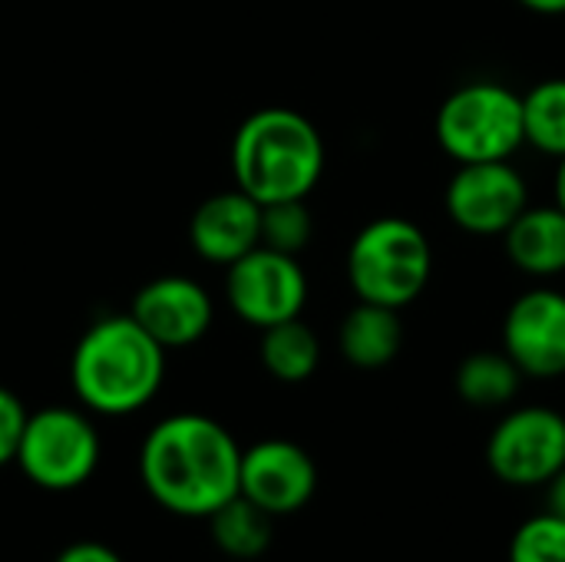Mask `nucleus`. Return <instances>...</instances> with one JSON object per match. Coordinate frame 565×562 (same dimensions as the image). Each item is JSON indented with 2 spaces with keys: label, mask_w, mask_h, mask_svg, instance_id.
I'll use <instances>...</instances> for the list:
<instances>
[{
  "label": "nucleus",
  "mask_w": 565,
  "mask_h": 562,
  "mask_svg": "<svg viewBox=\"0 0 565 562\" xmlns=\"http://www.w3.org/2000/svg\"><path fill=\"white\" fill-rule=\"evenodd\" d=\"M166 381V348L132 318L109 315L89 325L70 358V384L83 411L126 417L152 404Z\"/></svg>",
  "instance_id": "nucleus-2"
},
{
  "label": "nucleus",
  "mask_w": 565,
  "mask_h": 562,
  "mask_svg": "<svg viewBox=\"0 0 565 562\" xmlns=\"http://www.w3.org/2000/svg\"><path fill=\"white\" fill-rule=\"evenodd\" d=\"M205 520H209L215 550L225 553L228 560H258L268 553L271 537H275V517H268L262 507H255L242 494L222 503L218 510H212Z\"/></svg>",
  "instance_id": "nucleus-17"
},
{
  "label": "nucleus",
  "mask_w": 565,
  "mask_h": 562,
  "mask_svg": "<svg viewBox=\"0 0 565 562\" xmlns=\"http://www.w3.org/2000/svg\"><path fill=\"white\" fill-rule=\"evenodd\" d=\"M315 235V219L308 212L305 199H285V202H268L262 205V245L298 255L308 248Z\"/></svg>",
  "instance_id": "nucleus-20"
},
{
  "label": "nucleus",
  "mask_w": 565,
  "mask_h": 562,
  "mask_svg": "<svg viewBox=\"0 0 565 562\" xmlns=\"http://www.w3.org/2000/svg\"><path fill=\"white\" fill-rule=\"evenodd\" d=\"M189 238L199 258L228 268L262 245V205L238 185L228 192H215L192 212Z\"/></svg>",
  "instance_id": "nucleus-13"
},
{
  "label": "nucleus",
  "mask_w": 565,
  "mask_h": 562,
  "mask_svg": "<svg viewBox=\"0 0 565 562\" xmlns=\"http://www.w3.org/2000/svg\"><path fill=\"white\" fill-rule=\"evenodd\" d=\"M238 494L275 520L291 517L318 494V467L301 444L268 437L242 450Z\"/></svg>",
  "instance_id": "nucleus-10"
},
{
  "label": "nucleus",
  "mask_w": 565,
  "mask_h": 562,
  "mask_svg": "<svg viewBox=\"0 0 565 562\" xmlns=\"http://www.w3.org/2000/svg\"><path fill=\"white\" fill-rule=\"evenodd\" d=\"M238 441L205 414H169L139 447V480L149 500L189 520H205L238 497Z\"/></svg>",
  "instance_id": "nucleus-1"
},
{
  "label": "nucleus",
  "mask_w": 565,
  "mask_h": 562,
  "mask_svg": "<svg viewBox=\"0 0 565 562\" xmlns=\"http://www.w3.org/2000/svg\"><path fill=\"white\" fill-rule=\"evenodd\" d=\"M454 388L463 404L480 411H497L513 404L523 388V371L513 364L507 351H473L460 361L454 374Z\"/></svg>",
  "instance_id": "nucleus-16"
},
{
  "label": "nucleus",
  "mask_w": 565,
  "mask_h": 562,
  "mask_svg": "<svg viewBox=\"0 0 565 562\" xmlns=\"http://www.w3.org/2000/svg\"><path fill=\"white\" fill-rule=\"evenodd\" d=\"M129 315L166 351H175V348H189L209 335L215 305H212V295L195 278L162 275L136 291Z\"/></svg>",
  "instance_id": "nucleus-12"
},
{
  "label": "nucleus",
  "mask_w": 565,
  "mask_h": 562,
  "mask_svg": "<svg viewBox=\"0 0 565 562\" xmlns=\"http://www.w3.org/2000/svg\"><path fill=\"white\" fill-rule=\"evenodd\" d=\"M225 298L245 325L265 331L271 325L301 318L308 278L298 265V255L258 245L225 268Z\"/></svg>",
  "instance_id": "nucleus-8"
},
{
  "label": "nucleus",
  "mask_w": 565,
  "mask_h": 562,
  "mask_svg": "<svg viewBox=\"0 0 565 562\" xmlns=\"http://www.w3.org/2000/svg\"><path fill=\"white\" fill-rule=\"evenodd\" d=\"M103 457L96 424L79 407H40L26 414V427L17 447L20 474L50 494L83 487Z\"/></svg>",
  "instance_id": "nucleus-6"
},
{
  "label": "nucleus",
  "mask_w": 565,
  "mask_h": 562,
  "mask_svg": "<svg viewBox=\"0 0 565 562\" xmlns=\"http://www.w3.org/2000/svg\"><path fill=\"white\" fill-rule=\"evenodd\" d=\"M523 136L526 146L546 152V156H565V76L540 79L523 93Z\"/></svg>",
  "instance_id": "nucleus-19"
},
{
  "label": "nucleus",
  "mask_w": 565,
  "mask_h": 562,
  "mask_svg": "<svg viewBox=\"0 0 565 562\" xmlns=\"http://www.w3.org/2000/svg\"><path fill=\"white\" fill-rule=\"evenodd\" d=\"M507 258L530 278H556L565 272V212L553 205H526L503 232Z\"/></svg>",
  "instance_id": "nucleus-14"
},
{
  "label": "nucleus",
  "mask_w": 565,
  "mask_h": 562,
  "mask_svg": "<svg viewBox=\"0 0 565 562\" xmlns=\"http://www.w3.org/2000/svg\"><path fill=\"white\" fill-rule=\"evenodd\" d=\"M53 562H122V556L99 540H79V543L63 547Z\"/></svg>",
  "instance_id": "nucleus-23"
},
{
  "label": "nucleus",
  "mask_w": 565,
  "mask_h": 562,
  "mask_svg": "<svg viewBox=\"0 0 565 562\" xmlns=\"http://www.w3.org/2000/svg\"><path fill=\"white\" fill-rule=\"evenodd\" d=\"M553 195H556V205L565 212V156L556 166V179H553Z\"/></svg>",
  "instance_id": "nucleus-26"
},
{
  "label": "nucleus",
  "mask_w": 565,
  "mask_h": 562,
  "mask_svg": "<svg viewBox=\"0 0 565 562\" xmlns=\"http://www.w3.org/2000/svg\"><path fill=\"white\" fill-rule=\"evenodd\" d=\"M510 562H565V520L550 510L530 517L510 540Z\"/></svg>",
  "instance_id": "nucleus-21"
},
{
  "label": "nucleus",
  "mask_w": 565,
  "mask_h": 562,
  "mask_svg": "<svg viewBox=\"0 0 565 562\" xmlns=\"http://www.w3.org/2000/svg\"><path fill=\"white\" fill-rule=\"evenodd\" d=\"M503 351L523 378L553 381L565 374V295L556 288L523 291L503 318Z\"/></svg>",
  "instance_id": "nucleus-11"
},
{
  "label": "nucleus",
  "mask_w": 565,
  "mask_h": 562,
  "mask_svg": "<svg viewBox=\"0 0 565 562\" xmlns=\"http://www.w3.org/2000/svg\"><path fill=\"white\" fill-rule=\"evenodd\" d=\"M23 427H26L23 401L13 391L0 388V467L17 460V447H20Z\"/></svg>",
  "instance_id": "nucleus-22"
},
{
  "label": "nucleus",
  "mask_w": 565,
  "mask_h": 562,
  "mask_svg": "<svg viewBox=\"0 0 565 562\" xmlns=\"http://www.w3.org/2000/svg\"><path fill=\"white\" fill-rule=\"evenodd\" d=\"M516 3L540 17H563L565 13V0H516Z\"/></svg>",
  "instance_id": "nucleus-25"
},
{
  "label": "nucleus",
  "mask_w": 565,
  "mask_h": 562,
  "mask_svg": "<svg viewBox=\"0 0 565 562\" xmlns=\"http://www.w3.org/2000/svg\"><path fill=\"white\" fill-rule=\"evenodd\" d=\"M447 215L470 235H503L530 205L523 172L510 162H463L444 192Z\"/></svg>",
  "instance_id": "nucleus-9"
},
{
  "label": "nucleus",
  "mask_w": 565,
  "mask_h": 562,
  "mask_svg": "<svg viewBox=\"0 0 565 562\" xmlns=\"http://www.w3.org/2000/svg\"><path fill=\"white\" fill-rule=\"evenodd\" d=\"M487 464L507 487H546L565 470V417L540 404L510 411L487 441Z\"/></svg>",
  "instance_id": "nucleus-7"
},
{
  "label": "nucleus",
  "mask_w": 565,
  "mask_h": 562,
  "mask_svg": "<svg viewBox=\"0 0 565 562\" xmlns=\"http://www.w3.org/2000/svg\"><path fill=\"white\" fill-rule=\"evenodd\" d=\"M341 358L361 371L387 368L404 348V321L397 308L358 301L338 328Z\"/></svg>",
  "instance_id": "nucleus-15"
},
{
  "label": "nucleus",
  "mask_w": 565,
  "mask_h": 562,
  "mask_svg": "<svg viewBox=\"0 0 565 562\" xmlns=\"http://www.w3.org/2000/svg\"><path fill=\"white\" fill-rule=\"evenodd\" d=\"M258 358L275 381L301 384L321 364V341L301 318H291L262 331Z\"/></svg>",
  "instance_id": "nucleus-18"
},
{
  "label": "nucleus",
  "mask_w": 565,
  "mask_h": 562,
  "mask_svg": "<svg viewBox=\"0 0 565 562\" xmlns=\"http://www.w3.org/2000/svg\"><path fill=\"white\" fill-rule=\"evenodd\" d=\"M434 275V245L427 232L404 215L367 222L348 248V282L358 301L407 308Z\"/></svg>",
  "instance_id": "nucleus-4"
},
{
  "label": "nucleus",
  "mask_w": 565,
  "mask_h": 562,
  "mask_svg": "<svg viewBox=\"0 0 565 562\" xmlns=\"http://www.w3.org/2000/svg\"><path fill=\"white\" fill-rule=\"evenodd\" d=\"M546 487H550V494H546V510L556 513L559 520H565V470H559Z\"/></svg>",
  "instance_id": "nucleus-24"
},
{
  "label": "nucleus",
  "mask_w": 565,
  "mask_h": 562,
  "mask_svg": "<svg viewBox=\"0 0 565 562\" xmlns=\"http://www.w3.org/2000/svg\"><path fill=\"white\" fill-rule=\"evenodd\" d=\"M434 132L457 166L513 159V152L526 146L523 93L497 79L463 83L440 103Z\"/></svg>",
  "instance_id": "nucleus-5"
},
{
  "label": "nucleus",
  "mask_w": 565,
  "mask_h": 562,
  "mask_svg": "<svg viewBox=\"0 0 565 562\" xmlns=\"http://www.w3.org/2000/svg\"><path fill=\"white\" fill-rule=\"evenodd\" d=\"M324 159L318 126L288 106L252 113L232 139L235 185L258 205L308 199L324 176Z\"/></svg>",
  "instance_id": "nucleus-3"
}]
</instances>
